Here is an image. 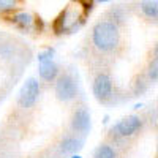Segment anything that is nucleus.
Listing matches in <instances>:
<instances>
[{"mask_svg":"<svg viewBox=\"0 0 158 158\" xmlns=\"http://www.w3.org/2000/svg\"><path fill=\"white\" fill-rule=\"evenodd\" d=\"M142 123H144V120L139 115H136V114L127 115L109 130V133H111L109 136L114 139V144L127 142L128 139H131L139 133L142 128Z\"/></svg>","mask_w":158,"mask_h":158,"instance_id":"nucleus-2","label":"nucleus"},{"mask_svg":"<svg viewBox=\"0 0 158 158\" xmlns=\"http://www.w3.org/2000/svg\"><path fill=\"white\" fill-rule=\"evenodd\" d=\"M77 85L74 77L70 73H63L56 81V95L60 101H71L76 97Z\"/></svg>","mask_w":158,"mask_h":158,"instance_id":"nucleus-6","label":"nucleus"},{"mask_svg":"<svg viewBox=\"0 0 158 158\" xmlns=\"http://www.w3.org/2000/svg\"><path fill=\"white\" fill-rule=\"evenodd\" d=\"M11 21L13 22H15L16 25H19V27H32V24H33V18L29 15V13H18V15H15V16H13L11 18Z\"/></svg>","mask_w":158,"mask_h":158,"instance_id":"nucleus-13","label":"nucleus"},{"mask_svg":"<svg viewBox=\"0 0 158 158\" xmlns=\"http://www.w3.org/2000/svg\"><path fill=\"white\" fill-rule=\"evenodd\" d=\"M156 155H158V153H156Z\"/></svg>","mask_w":158,"mask_h":158,"instance_id":"nucleus-18","label":"nucleus"},{"mask_svg":"<svg viewBox=\"0 0 158 158\" xmlns=\"http://www.w3.org/2000/svg\"><path fill=\"white\" fill-rule=\"evenodd\" d=\"M82 19H84V15L81 13V6L77 3H71L59 16V19L56 22V29L59 30V33H63V32L70 33L81 25Z\"/></svg>","mask_w":158,"mask_h":158,"instance_id":"nucleus-3","label":"nucleus"},{"mask_svg":"<svg viewBox=\"0 0 158 158\" xmlns=\"http://www.w3.org/2000/svg\"><path fill=\"white\" fill-rule=\"evenodd\" d=\"M153 57H158V41H156V44L153 48Z\"/></svg>","mask_w":158,"mask_h":158,"instance_id":"nucleus-16","label":"nucleus"},{"mask_svg":"<svg viewBox=\"0 0 158 158\" xmlns=\"http://www.w3.org/2000/svg\"><path fill=\"white\" fill-rule=\"evenodd\" d=\"M82 144H84V141H82V138L81 136H77V135H68V136H65L63 139H62V142H60V152L63 153V155H74L79 149L82 147Z\"/></svg>","mask_w":158,"mask_h":158,"instance_id":"nucleus-9","label":"nucleus"},{"mask_svg":"<svg viewBox=\"0 0 158 158\" xmlns=\"http://www.w3.org/2000/svg\"><path fill=\"white\" fill-rule=\"evenodd\" d=\"M70 158H82L81 155H73V156H70Z\"/></svg>","mask_w":158,"mask_h":158,"instance_id":"nucleus-17","label":"nucleus"},{"mask_svg":"<svg viewBox=\"0 0 158 158\" xmlns=\"http://www.w3.org/2000/svg\"><path fill=\"white\" fill-rule=\"evenodd\" d=\"M94 158H118V153H117V149L112 146V144L103 142L95 149Z\"/></svg>","mask_w":158,"mask_h":158,"instance_id":"nucleus-10","label":"nucleus"},{"mask_svg":"<svg viewBox=\"0 0 158 158\" xmlns=\"http://www.w3.org/2000/svg\"><path fill=\"white\" fill-rule=\"evenodd\" d=\"M92 46L100 54H114L120 46V29L111 19L98 21L92 29Z\"/></svg>","mask_w":158,"mask_h":158,"instance_id":"nucleus-1","label":"nucleus"},{"mask_svg":"<svg viewBox=\"0 0 158 158\" xmlns=\"http://www.w3.org/2000/svg\"><path fill=\"white\" fill-rule=\"evenodd\" d=\"M38 73H40V77L46 82H54L57 81V77L60 76L59 74V65L56 63L54 60V49H44L43 52L38 54Z\"/></svg>","mask_w":158,"mask_h":158,"instance_id":"nucleus-4","label":"nucleus"},{"mask_svg":"<svg viewBox=\"0 0 158 158\" xmlns=\"http://www.w3.org/2000/svg\"><path fill=\"white\" fill-rule=\"evenodd\" d=\"M71 130L77 136H85L90 130V114L85 106H79L71 115Z\"/></svg>","mask_w":158,"mask_h":158,"instance_id":"nucleus-8","label":"nucleus"},{"mask_svg":"<svg viewBox=\"0 0 158 158\" xmlns=\"http://www.w3.org/2000/svg\"><path fill=\"white\" fill-rule=\"evenodd\" d=\"M146 76L150 82H158V57H152L147 63Z\"/></svg>","mask_w":158,"mask_h":158,"instance_id":"nucleus-12","label":"nucleus"},{"mask_svg":"<svg viewBox=\"0 0 158 158\" xmlns=\"http://www.w3.org/2000/svg\"><path fill=\"white\" fill-rule=\"evenodd\" d=\"M149 82H150V81L147 79V76H146V74L141 76V77H139V81H136V82H135V92H136V94H142V92L149 87Z\"/></svg>","mask_w":158,"mask_h":158,"instance_id":"nucleus-14","label":"nucleus"},{"mask_svg":"<svg viewBox=\"0 0 158 158\" xmlns=\"http://www.w3.org/2000/svg\"><path fill=\"white\" fill-rule=\"evenodd\" d=\"M141 11L152 21H158V2H152V0H146V2L139 3Z\"/></svg>","mask_w":158,"mask_h":158,"instance_id":"nucleus-11","label":"nucleus"},{"mask_svg":"<svg viewBox=\"0 0 158 158\" xmlns=\"http://www.w3.org/2000/svg\"><path fill=\"white\" fill-rule=\"evenodd\" d=\"M16 2L13 0H0V11H13L16 8Z\"/></svg>","mask_w":158,"mask_h":158,"instance_id":"nucleus-15","label":"nucleus"},{"mask_svg":"<svg viewBox=\"0 0 158 158\" xmlns=\"http://www.w3.org/2000/svg\"><path fill=\"white\" fill-rule=\"evenodd\" d=\"M38 97H40V84H38V81H36V79H33V77L27 79L25 84L22 85V89H21L19 104H21L22 108L29 109V108H32L33 104L36 103Z\"/></svg>","mask_w":158,"mask_h":158,"instance_id":"nucleus-7","label":"nucleus"},{"mask_svg":"<svg viewBox=\"0 0 158 158\" xmlns=\"http://www.w3.org/2000/svg\"><path fill=\"white\" fill-rule=\"evenodd\" d=\"M92 90H94V95L98 101H101V103L109 101L114 95V85H112L111 76L108 73H104V71H100L94 79Z\"/></svg>","mask_w":158,"mask_h":158,"instance_id":"nucleus-5","label":"nucleus"}]
</instances>
